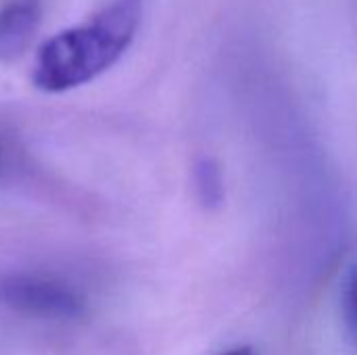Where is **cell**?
<instances>
[{"label": "cell", "mask_w": 357, "mask_h": 355, "mask_svg": "<svg viewBox=\"0 0 357 355\" xmlns=\"http://www.w3.org/2000/svg\"><path fill=\"white\" fill-rule=\"evenodd\" d=\"M142 0H109L94 17L48 38L36 54L31 82L48 94L79 88L111 69L134 42Z\"/></svg>", "instance_id": "cell-1"}, {"label": "cell", "mask_w": 357, "mask_h": 355, "mask_svg": "<svg viewBox=\"0 0 357 355\" xmlns=\"http://www.w3.org/2000/svg\"><path fill=\"white\" fill-rule=\"evenodd\" d=\"M0 305L33 316L69 320L84 312V299L69 285L27 272H0Z\"/></svg>", "instance_id": "cell-2"}, {"label": "cell", "mask_w": 357, "mask_h": 355, "mask_svg": "<svg viewBox=\"0 0 357 355\" xmlns=\"http://www.w3.org/2000/svg\"><path fill=\"white\" fill-rule=\"evenodd\" d=\"M40 23V0H10L0 6V65H10L29 50Z\"/></svg>", "instance_id": "cell-3"}, {"label": "cell", "mask_w": 357, "mask_h": 355, "mask_svg": "<svg viewBox=\"0 0 357 355\" xmlns=\"http://www.w3.org/2000/svg\"><path fill=\"white\" fill-rule=\"evenodd\" d=\"M195 192L205 207H220L224 201V180L220 165L211 157H201L192 169Z\"/></svg>", "instance_id": "cell-4"}, {"label": "cell", "mask_w": 357, "mask_h": 355, "mask_svg": "<svg viewBox=\"0 0 357 355\" xmlns=\"http://www.w3.org/2000/svg\"><path fill=\"white\" fill-rule=\"evenodd\" d=\"M343 318L347 324V333L357 347V266L351 270L345 291H343Z\"/></svg>", "instance_id": "cell-5"}, {"label": "cell", "mask_w": 357, "mask_h": 355, "mask_svg": "<svg viewBox=\"0 0 357 355\" xmlns=\"http://www.w3.org/2000/svg\"><path fill=\"white\" fill-rule=\"evenodd\" d=\"M222 355H253V352L249 347H236V349H230V352H226V354Z\"/></svg>", "instance_id": "cell-6"}, {"label": "cell", "mask_w": 357, "mask_h": 355, "mask_svg": "<svg viewBox=\"0 0 357 355\" xmlns=\"http://www.w3.org/2000/svg\"><path fill=\"white\" fill-rule=\"evenodd\" d=\"M2 163H4V149H2V142H0V167H2Z\"/></svg>", "instance_id": "cell-7"}]
</instances>
